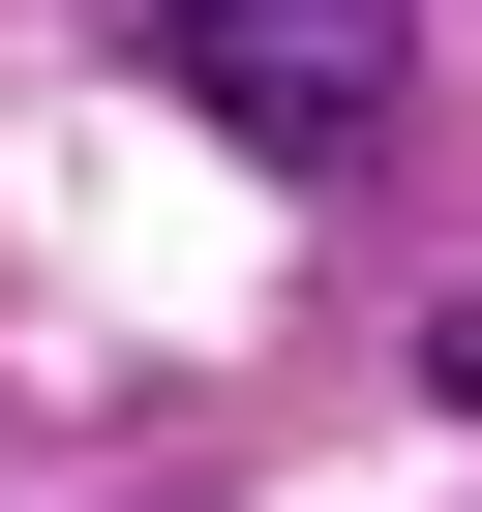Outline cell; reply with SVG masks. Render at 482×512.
<instances>
[{"label": "cell", "instance_id": "cell-1", "mask_svg": "<svg viewBox=\"0 0 482 512\" xmlns=\"http://www.w3.org/2000/svg\"><path fill=\"white\" fill-rule=\"evenodd\" d=\"M151 91L211 121V151H392V91H422V0H151Z\"/></svg>", "mask_w": 482, "mask_h": 512}]
</instances>
